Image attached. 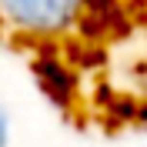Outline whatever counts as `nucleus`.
<instances>
[{"instance_id":"f03ea898","label":"nucleus","mask_w":147,"mask_h":147,"mask_svg":"<svg viewBox=\"0 0 147 147\" xmlns=\"http://www.w3.org/2000/svg\"><path fill=\"white\" fill-rule=\"evenodd\" d=\"M34 74L40 80V87H44V94L54 104H60V107L74 104V97H77V77H74V70L67 64H60L57 57H40V60H34Z\"/></svg>"},{"instance_id":"7ed1b4c3","label":"nucleus","mask_w":147,"mask_h":147,"mask_svg":"<svg viewBox=\"0 0 147 147\" xmlns=\"http://www.w3.org/2000/svg\"><path fill=\"white\" fill-rule=\"evenodd\" d=\"M0 147H10V110L0 104Z\"/></svg>"},{"instance_id":"f257e3e1","label":"nucleus","mask_w":147,"mask_h":147,"mask_svg":"<svg viewBox=\"0 0 147 147\" xmlns=\"http://www.w3.org/2000/svg\"><path fill=\"white\" fill-rule=\"evenodd\" d=\"M87 0H0V20L24 34H60L80 20Z\"/></svg>"},{"instance_id":"20e7f679","label":"nucleus","mask_w":147,"mask_h":147,"mask_svg":"<svg viewBox=\"0 0 147 147\" xmlns=\"http://www.w3.org/2000/svg\"><path fill=\"white\" fill-rule=\"evenodd\" d=\"M114 110H117L120 120H130V117H134V104H130V100H117V104H114Z\"/></svg>"}]
</instances>
